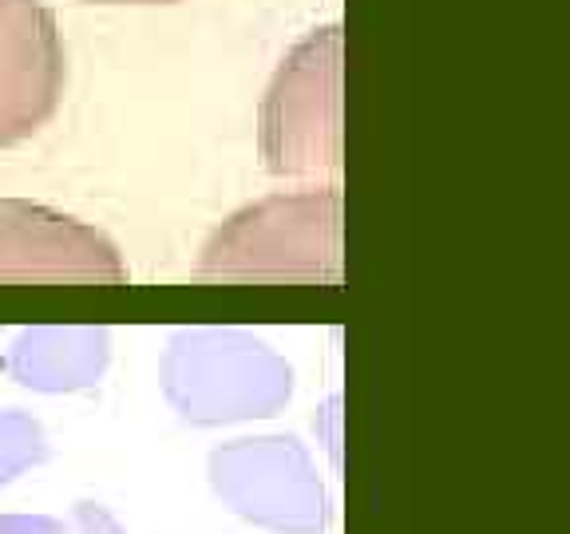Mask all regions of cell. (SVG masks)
I'll use <instances>...</instances> for the list:
<instances>
[{
    "label": "cell",
    "instance_id": "7a4b0ae2",
    "mask_svg": "<svg viewBox=\"0 0 570 534\" xmlns=\"http://www.w3.org/2000/svg\"><path fill=\"white\" fill-rule=\"evenodd\" d=\"M163 392L190 424L218 427L285 408L294 373L258 337L238 329H183L163 356Z\"/></svg>",
    "mask_w": 570,
    "mask_h": 534
},
{
    "label": "cell",
    "instance_id": "8992f818",
    "mask_svg": "<svg viewBox=\"0 0 570 534\" xmlns=\"http://www.w3.org/2000/svg\"><path fill=\"white\" fill-rule=\"evenodd\" d=\"M127 266L96 226L52 206L0 198V281L119 285Z\"/></svg>",
    "mask_w": 570,
    "mask_h": 534
},
{
    "label": "cell",
    "instance_id": "9c48e42d",
    "mask_svg": "<svg viewBox=\"0 0 570 534\" xmlns=\"http://www.w3.org/2000/svg\"><path fill=\"white\" fill-rule=\"evenodd\" d=\"M0 534H63V523L48 515H0Z\"/></svg>",
    "mask_w": 570,
    "mask_h": 534
},
{
    "label": "cell",
    "instance_id": "5b68a950",
    "mask_svg": "<svg viewBox=\"0 0 570 534\" xmlns=\"http://www.w3.org/2000/svg\"><path fill=\"white\" fill-rule=\"evenodd\" d=\"M68 56L45 0H0V151L32 139L63 99Z\"/></svg>",
    "mask_w": 570,
    "mask_h": 534
},
{
    "label": "cell",
    "instance_id": "52a82bcc",
    "mask_svg": "<svg viewBox=\"0 0 570 534\" xmlns=\"http://www.w3.org/2000/svg\"><path fill=\"white\" fill-rule=\"evenodd\" d=\"M107 329H28L9 348V376L32 392H76L104 376Z\"/></svg>",
    "mask_w": 570,
    "mask_h": 534
},
{
    "label": "cell",
    "instance_id": "30bf717a",
    "mask_svg": "<svg viewBox=\"0 0 570 534\" xmlns=\"http://www.w3.org/2000/svg\"><path fill=\"white\" fill-rule=\"evenodd\" d=\"M76 523H80V534H124V526L111 518V511L99 507V503H80L76 507Z\"/></svg>",
    "mask_w": 570,
    "mask_h": 534
},
{
    "label": "cell",
    "instance_id": "8fae6325",
    "mask_svg": "<svg viewBox=\"0 0 570 534\" xmlns=\"http://www.w3.org/2000/svg\"><path fill=\"white\" fill-rule=\"evenodd\" d=\"M88 4H178V0H88Z\"/></svg>",
    "mask_w": 570,
    "mask_h": 534
},
{
    "label": "cell",
    "instance_id": "ba28073f",
    "mask_svg": "<svg viewBox=\"0 0 570 534\" xmlns=\"http://www.w3.org/2000/svg\"><path fill=\"white\" fill-rule=\"evenodd\" d=\"M48 455L45 432L24 412H0V487H9L17 475Z\"/></svg>",
    "mask_w": 570,
    "mask_h": 534
},
{
    "label": "cell",
    "instance_id": "6da1fadb",
    "mask_svg": "<svg viewBox=\"0 0 570 534\" xmlns=\"http://www.w3.org/2000/svg\"><path fill=\"white\" fill-rule=\"evenodd\" d=\"M203 281H341V190L269 195L214 230L198 261Z\"/></svg>",
    "mask_w": 570,
    "mask_h": 534
},
{
    "label": "cell",
    "instance_id": "277c9868",
    "mask_svg": "<svg viewBox=\"0 0 570 534\" xmlns=\"http://www.w3.org/2000/svg\"><path fill=\"white\" fill-rule=\"evenodd\" d=\"M210 487L238 518L277 534H317L325 526V487L294 436L234 439L210 452Z\"/></svg>",
    "mask_w": 570,
    "mask_h": 534
},
{
    "label": "cell",
    "instance_id": "3957f363",
    "mask_svg": "<svg viewBox=\"0 0 570 534\" xmlns=\"http://www.w3.org/2000/svg\"><path fill=\"white\" fill-rule=\"evenodd\" d=\"M341 63L345 36L317 28L285 56L262 103V155L282 178L341 170Z\"/></svg>",
    "mask_w": 570,
    "mask_h": 534
}]
</instances>
